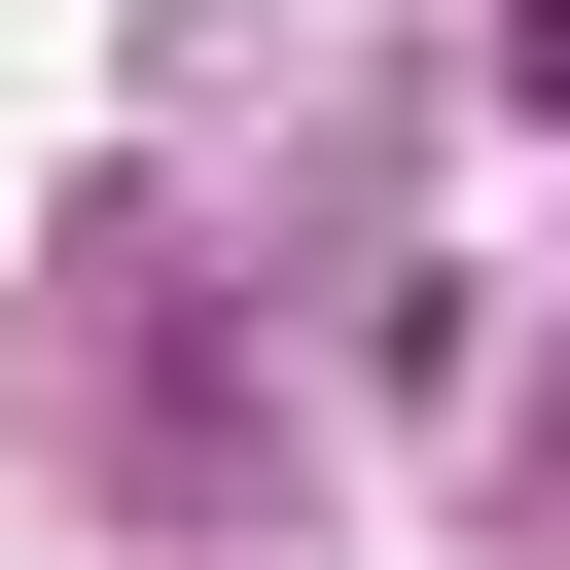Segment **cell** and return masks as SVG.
<instances>
[{
    "label": "cell",
    "mask_w": 570,
    "mask_h": 570,
    "mask_svg": "<svg viewBox=\"0 0 570 570\" xmlns=\"http://www.w3.org/2000/svg\"><path fill=\"white\" fill-rule=\"evenodd\" d=\"M499 499H534V570H570V392H534V428H499Z\"/></svg>",
    "instance_id": "cell-1"
}]
</instances>
